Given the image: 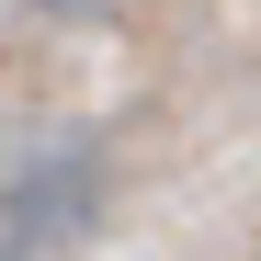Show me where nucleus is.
Instances as JSON below:
<instances>
[{
	"mask_svg": "<svg viewBox=\"0 0 261 261\" xmlns=\"http://www.w3.org/2000/svg\"><path fill=\"white\" fill-rule=\"evenodd\" d=\"M102 227V159L91 148H34L0 170V250L12 261H68Z\"/></svg>",
	"mask_w": 261,
	"mask_h": 261,
	"instance_id": "obj_1",
	"label": "nucleus"
}]
</instances>
